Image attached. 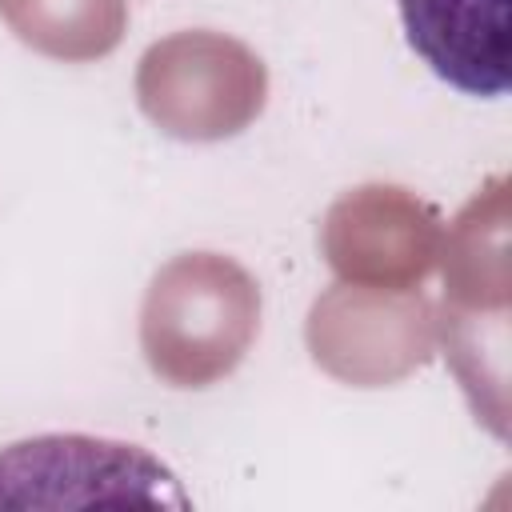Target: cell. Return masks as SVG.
Masks as SVG:
<instances>
[{"instance_id": "obj_6", "label": "cell", "mask_w": 512, "mask_h": 512, "mask_svg": "<svg viewBox=\"0 0 512 512\" xmlns=\"http://www.w3.org/2000/svg\"><path fill=\"white\" fill-rule=\"evenodd\" d=\"M412 52L452 88L496 100L512 80L508 0H396Z\"/></svg>"}, {"instance_id": "obj_1", "label": "cell", "mask_w": 512, "mask_h": 512, "mask_svg": "<svg viewBox=\"0 0 512 512\" xmlns=\"http://www.w3.org/2000/svg\"><path fill=\"white\" fill-rule=\"evenodd\" d=\"M260 336V284L220 252H180L148 280L140 352L168 388H208L236 372Z\"/></svg>"}, {"instance_id": "obj_5", "label": "cell", "mask_w": 512, "mask_h": 512, "mask_svg": "<svg viewBox=\"0 0 512 512\" xmlns=\"http://www.w3.org/2000/svg\"><path fill=\"white\" fill-rule=\"evenodd\" d=\"M444 228L436 212L392 184H368L340 196L320 232V248L344 284L412 292L440 256Z\"/></svg>"}, {"instance_id": "obj_3", "label": "cell", "mask_w": 512, "mask_h": 512, "mask_svg": "<svg viewBox=\"0 0 512 512\" xmlns=\"http://www.w3.org/2000/svg\"><path fill=\"white\" fill-rule=\"evenodd\" d=\"M140 112L176 140H228L268 100L264 60L236 36L192 28L156 40L136 68Z\"/></svg>"}, {"instance_id": "obj_2", "label": "cell", "mask_w": 512, "mask_h": 512, "mask_svg": "<svg viewBox=\"0 0 512 512\" xmlns=\"http://www.w3.org/2000/svg\"><path fill=\"white\" fill-rule=\"evenodd\" d=\"M444 316L436 332L448 364L468 392L476 420L492 436H508L504 352H508V200L504 176L476 192L440 240Z\"/></svg>"}, {"instance_id": "obj_8", "label": "cell", "mask_w": 512, "mask_h": 512, "mask_svg": "<svg viewBox=\"0 0 512 512\" xmlns=\"http://www.w3.org/2000/svg\"><path fill=\"white\" fill-rule=\"evenodd\" d=\"M0 20L32 52L84 64L124 40L128 0H0Z\"/></svg>"}, {"instance_id": "obj_4", "label": "cell", "mask_w": 512, "mask_h": 512, "mask_svg": "<svg viewBox=\"0 0 512 512\" xmlns=\"http://www.w3.org/2000/svg\"><path fill=\"white\" fill-rule=\"evenodd\" d=\"M312 360L344 384L380 388L420 368L436 348V312L412 292L336 284L308 312Z\"/></svg>"}, {"instance_id": "obj_7", "label": "cell", "mask_w": 512, "mask_h": 512, "mask_svg": "<svg viewBox=\"0 0 512 512\" xmlns=\"http://www.w3.org/2000/svg\"><path fill=\"white\" fill-rule=\"evenodd\" d=\"M44 480H96L116 500H160L188 504L176 476L140 452L136 444L92 440V436H36L0 452V496L16 484Z\"/></svg>"}]
</instances>
